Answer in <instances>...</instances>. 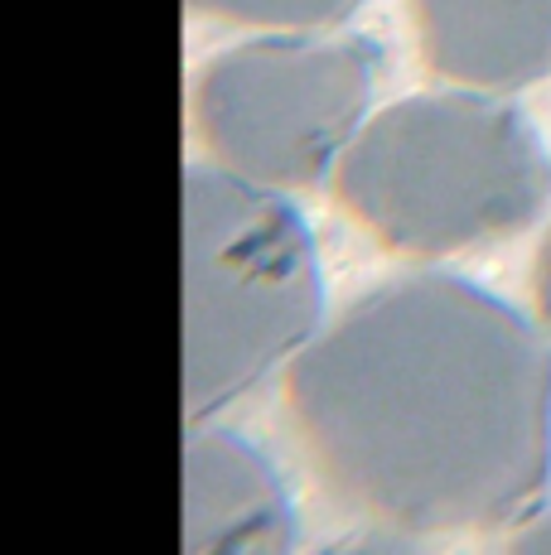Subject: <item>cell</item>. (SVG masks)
Returning a JSON list of instances; mask_svg holds the SVG:
<instances>
[{
	"label": "cell",
	"instance_id": "cell-1",
	"mask_svg": "<svg viewBox=\"0 0 551 555\" xmlns=\"http://www.w3.org/2000/svg\"><path fill=\"white\" fill-rule=\"evenodd\" d=\"M291 415L338 503L401 531L527 521L551 478L542 328L460 275L363 295L291 362Z\"/></svg>",
	"mask_w": 551,
	"mask_h": 555
},
{
	"label": "cell",
	"instance_id": "cell-2",
	"mask_svg": "<svg viewBox=\"0 0 551 555\" xmlns=\"http://www.w3.org/2000/svg\"><path fill=\"white\" fill-rule=\"evenodd\" d=\"M184 328L179 391L189 421L228 411L320 334L324 275L285 189L232 169L184 175Z\"/></svg>",
	"mask_w": 551,
	"mask_h": 555
},
{
	"label": "cell",
	"instance_id": "cell-3",
	"mask_svg": "<svg viewBox=\"0 0 551 555\" xmlns=\"http://www.w3.org/2000/svg\"><path fill=\"white\" fill-rule=\"evenodd\" d=\"M334 189L387 247L445 256L533 228L551 198V151L503 92H436L368 116Z\"/></svg>",
	"mask_w": 551,
	"mask_h": 555
},
{
	"label": "cell",
	"instance_id": "cell-4",
	"mask_svg": "<svg viewBox=\"0 0 551 555\" xmlns=\"http://www.w3.org/2000/svg\"><path fill=\"white\" fill-rule=\"evenodd\" d=\"M377 49L358 35L281 29L204 68L194 116L222 169L271 189H310L334 175L363 131L377 88Z\"/></svg>",
	"mask_w": 551,
	"mask_h": 555
},
{
	"label": "cell",
	"instance_id": "cell-5",
	"mask_svg": "<svg viewBox=\"0 0 551 555\" xmlns=\"http://www.w3.org/2000/svg\"><path fill=\"white\" fill-rule=\"evenodd\" d=\"M179 541L189 555H271L295 541L281 474L247 435L198 430L179 459Z\"/></svg>",
	"mask_w": 551,
	"mask_h": 555
},
{
	"label": "cell",
	"instance_id": "cell-6",
	"mask_svg": "<svg viewBox=\"0 0 551 555\" xmlns=\"http://www.w3.org/2000/svg\"><path fill=\"white\" fill-rule=\"evenodd\" d=\"M426 63L454 88L517 92L551 73V0H411Z\"/></svg>",
	"mask_w": 551,
	"mask_h": 555
},
{
	"label": "cell",
	"instance_id": "cell-7",
	"mask_svg": "<svg viewBox=\"0 0 551 555\" xmlns=\"http://www.w3.org/2000/svg\"><path fill=\"white\" fill-rule=\"evenodd\" d=\"M204 15L242 20V25H267V29H324L334 20L354 15L363 0H189Z\"/></svg>",
	"mask_w": 551,
	"mask_h": 555
},
{
	"label": "cell",
	"instance_id": "cell-8",
	"mask_svg": "<svg viewBox=\"0 0 551 555\" xmlns=\"http://www.w3.org/2000/svg\"><path fill=\"white\" fill-rule=\"evenodd\" d=\"M533 285H537V309H542V324H551V232H547L542 251H537Z\"/></svg>",
	"mask_w": 551,
	"mask_h": 555
},
{
	"label": "cell",
	"instance_id": "cell-9",
	"mask_svg": "<svg viewBox=\"0 0 551 555\" xmlns=\"http://www.w3.org/2000/svg\"><path fill=\"white\" fill-rule=\"evenodd\" d=\"M517 551H551V512H537V517H527V527L513 537Z\"/></svg>",
	"mask_w": 551,
	"mask_h": 555
}]
</instances>
